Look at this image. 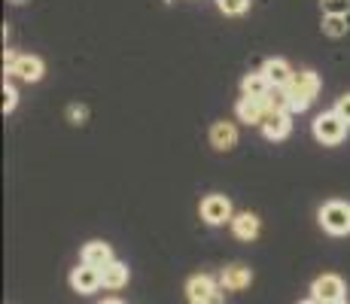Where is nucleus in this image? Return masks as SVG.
Instances as JSON below:
<instances>
[{
	"instance_id": "obj_26",
	"label": "nucleus",
	"mask_w": 350,
	"mask_h": 304,
	"mask_svg": "<svg viewBox=\"0 0 350 304\" xmlns=\"http://www.w3.org/2000/svg\"><path fill=\"white\" fill-rule=\"evenodd\" d=\"M10 3H12V6H25V3H28V0H10Z\"/></svg>"
},
{
	"instance_id": "obj_25",
	"label": "nucleus",
	"mask_w": 350,
	"mask_h": 304,
	"mask_svg": "<svg viewBox=\"0 0 350 304\" xmlns=\"http://www.w3.org/2000/svg\"><path fill=\"white\" fill-rule=\"evenodd\" d=\"M100 304H122V301H119V299H104Z\"/></svg>"
},
{
	"instance_id": "obj_6",
	"label": "nucleus",
	"mask_w": 350,
	"mask_h": 304,
	"mask_svg": "<svg viewBox=\"0 0 350 304\" xmlns=\"http://www.w3.org/2000/svg\"><path fill=\"white\" fill-rule=\"evenodd\" d=\"M345 280L338 274H320L317 280L311 283V299H317L323 304H335V301H345Z\"/></svg>"
},
{
	"instance_id": "obj_18",
	"label": "nucleus",
	"mask_w": 350,
	"mask_h": 304,
	"mask_svg": "<svg viewBox=\"0 0 350 304\" xmlns=\"http://www.w3.org/2000/svg\"><path fill=\"white\" fill-rule=\"evenodd\" d=\"M262 104H265L268 113H286L289 110V94H286V89H280V85H271V89L265 92V98H262Z\"/></svg>"
},
{
	"instance_id": "obj_22",
	"label": "nucleus",
	"mask_w": 350,
	"mask_h": 304,
	"mask_svg": "<svg viewBox=\"0 0 350 304\" xmlns=\"http://www.w3.org/2000/svg\"><path fill=\"white\" fill-rule=\"evenodd\" d=\"M85 119H89V107L85 104H70L67 107V122H70V125H85Z\"/></svg>"
},
{
	"instance_id": "obj_20",
	"label": "nucleus",
	"mask_w": 350,
	"mask_h": 304,
	"mask_svg": "<svg viewBox=\"0 0 350 304\" xmlns=\"http://www.w3.org/2000/svg\"><path fill=\"white\" fill-rule=\"evenodd\" d=\"M217 6L226 16H244L250 10V0H217Z\"/></svg>"
},
{
	"instance_id": "obj_24",
	"label": "nucleus",
	"mask_w": 350,
	"mask_h": 304,
	"mask_svg": "<svg viewBox=\"0 0 350 304\" xmlns=\"http://www.w3.org/2000/svg\"><path fill=\"white\" fill-rule=\"evenodd\" d=\"M332 110L338 113V116H341V119H345L347 125H350V94H341V98L335 100V107H332Z\"/></svg>"
},
{
	"instance_id": "obj_8",
	"label": "nucleus",
	"mask_w": 350,
	"mask_h": 304,
	"mask_svg": "<svg viewBox=\"0 0 350 304\" xmlns=\"http://www.w3.org/2000/svg\"><path fill=\"white\" fill-rule=\"evenodd\" d=\"M6 73H10V77H16V79H22V83H40V79H43V73H46V64L37 55H18Z\"/></svg>"
},
{
	"instance_id": "obj_16",
	"label": "nucleus",
	"mask_w": 350,
	"mask_h": 304,
	"mask_svg": "<svg viewBox=\"0 0 350 304\" xmlns=\"http://www.w3.org/2000/svg\"><path fill=\"white\" fill-rule=\"evenodd\" d=\"M100 277H104V289H113V292H116V289L128 286V265H125V262L113 259L110 265L100 271Z\"/></svg>"
},
{
	"instance_id": "obj_11",
	"label": "nucleus",
	"mask_w": 350,
	"mask_h": 304,
	"mask_svg": "<svg viewBox=\"0 0 350 304\" xmlns=\"http://www.w3.org/2000/svg\"><path fill=\"white\" fill-rule=\"evenodd\" d=\"M228 225H232V234H234V238H238V240H247V243L256 240V238H259V232H262L259 216L250 213V210H247V213H234V219L228 222Z\"/></svg>"
},
{
	"instance_id": "obj_9",
	"label": "nucleus",
	"mask_w": 350,
	"mask_h": 304,
	"mask_svg": "<svg viewBox=\"0 0 350 304\" xmlns=\"http://www.w3.org/2000/svg\"><path fill=\"white\" fill-rule=\"evenodd\" d=\"M250 283H253V271L247 265H241V262L226 265L223 274H219V286H223L226 292H241V289H247Z\"/></svg>"
},
{
	"instance_id": "obj_14",
	"label": "nucleus",
	"mask_w": 350,
	"mask_h": 304,
	"mask_svg": "<svg viewBox=\"0 0 350 304\" xmlns=\"http://www.w3.org/2000/svg\"><path fill=\"white\" fill-rule=\"evenodd\" d=\"M83 262H85V265H95V268L104 271V268L113 262V247H110V243H104V240H89L83 247Z\"/></svg>"
},
{
	"instance_id": "obj_28",
	"label": "nucleus",
	"mask_w": 350,
	"mask_h": 304,
	"mask_svg": "<svg viewBox=\"0 0 350 304\" xmlns=\"http://www.w3.org/2000/svg\"><path fill=\"white\" fill-rule=\"evenodd\" d=\"M335 304H347V301H335Z\"/></svg>"
},
{
	"instance_id": "obj_17",
	"label": "nucleus",
	"mask_w": 350,
	"mask_h": 304,
	"mask_svg": "<svg viewBox=\"0 0 350 304\" xmlns=\"http://www.w3.org/2000/svg\"><path fill=\"white\" fill-rule=\"evenodd\" d=\"M271 89V83H268L265 73H247L244 79H241V94L244 98H265V92Z\"/></svg>"
},
{
	"instance_id": "obj_23",
	"label": "nucleus",
	"mask_w": 350,
	"mask_h": 304,
	"mask_svg": "<svg viewBox=\"0 0 350 304\" xmlns=\"http://www.w3.org/2000/svg\"><path fill=\"white\" fill-rule=\"evenodd\" d=\"M18 104V92L12 83H3V113H12Z\"/></svg>"
},
{
	"instance_id": "obj_21",
	"label": "nucleus",
	"mask_w": 350,
	"mask_h": 304,
	"mask_svg": "<svg viewBox=\"0 0 350 304\" xmlns=\"http://www.w3.org/2000/svg\"><path fill=\"white\" fill-rule=\"evenodd\" d=\"M323 16H347L350 12V0H320Z\"/></svg>"
},
{
	"instance_id": "obj_12",
	"label": "nucleus",
	"mask_w": 350,
	"mask_h": 304,
	"mask_svg": "<svg viewBox=\"0 0 350 304\" xmlns=\"http://www.w3.org/2000/svg\"><path fill=\"white\" fill-rule=\"evenodd\" d=\"M211 146L219 152H228L238 146V128H234V122H213L211 125Z\"/></svg>"
},
{
	"instance_id": "obj_27",
	"label": "nucleus",
	"mask_w": 350,
	"mask_h": 304,
	"mask_svg": "<svg viewBox=\"0 0 350 304\" xmlns=\"http://www.w3.org/2000/svg\"><path fill=\"white\" fill-rule=\"evenodd\" d=\"M299 304H323V301H317V299H308V301H299Z\"/></svg>"
},
{
	"instance_id": "obj_13",
	"label": "nucleus",
	"mask_w": 350,
	"mask_h": 304,
	"mask_svg": "<svg viewBox=\"0 0 350 304\" xmlns=\"http://www.w3.org/2000/svg\"><path fill=\"white\" fill-rule=\"evenodd\" d=\"M262 134L268 140H286L289 131H293V119H289V110L286 113H268L265 122H262Z\"/></svg>"
},
{
	"instance_id": "obj_4",
	"label": "nucleus",
	"mask_w": 350,
	"mask_h": 304,
	"mask_svg": "<svg viewBox=\"0 0 350 304\" xmlns=\"http://www.w3.org/2000/svg\"><path fill=\"white\" fill-rule=\"evenodd\" d=\"M223 292L226 289L207 274H195L186 280V299H189V304H223Z\"/></svg>"
},
{
	"instance_id": "obj_7",
	"label": "nucleus",
	"mask_w": 350,
	"mask_h": 304,
	"mask_svg": "<svg viewBox=\"0 0 350 304\" xmlns=\"http://www.w3.org/2000/svg\"><path fill=\"white\" fill-rule=\"evenodd\" d=\"M70 286H73V292H79V295H92V292H98L100 286H104V277H100V268L95 265H77L70 271Z\"/></svg>"
},
{
	"instance_id": "obj_2",
	"label": "nucleus",
	"mask_w": 350,
	"mask_h": 304,
	"mask_svg": "<svg viewBox=\"0 0 350 304\" xmlns=\"http://www.w3.org/2000/svg\"><path fill=\"white\" fill-rule=\"evenodd\" d=\"M347 128H350V125L338 116V113L329 110V113H320V116L314 119L311 131H314V137H317L323 146H338L341 140L347 137Z\"/></svg>"
},
{
	"instance_id": "obj_1",
	"label": "nucleus",
	"mask_w": 350,
	"mask_h": 304,
	"mask_svg": "<svg viewBox=\"0 0 350 304\" xmlns=\"http://www.w3.org/2000/svg\"><path fill=\"white\" fill-rule=\"evenodd\" d=\"M286 94H289V113L308 110L320 94V77L314 70H295L286 85Z\"/></svg>"
},
{
	"instance_id": "obj_19",
	"label": "nucleus",
	"mask_w": 350,
	"mask_h": 304,
	"mask_svg": "<svg viewBox=\"0 0 350 304\" xmlns=\"http://www.w3.org/2000/svg\"><path fill=\"white\" fill-rule=\"evenodd\" d=\"M350 31V25H347V16H323V33L326 37H345V33Z\"/></svg>"
},
{
	"instance_id": "obj_5",
	"label": "nucleus",
	"mask_w": 350,
	"mask_h": 304,
	"mask_svg": "<svg viewBox=\"0 0 350 304\" xmlns=\"http://www.w3.org/2000/svg\"><path fill=\"white\" fill-rule=\"evenodd\" d=\"M198 213H201V219H204L207 225H226V222H232V219H234L232 201H228L226 195H217V192L207 195V198L201 201Z\"/></svg>"
},
{
	"instance_id": "obj_15",
	"label": "nucleus",
	"mask_w": 350,
	"mask_h": 304,
	"mask_svg": "<svg viewBox=\"0 0 350 304\" xmlns=\"http://www.w3.org/2000/svg\"><path fill=\"white\" fill-rule=\"evenodd\" d=\"M262 73L268 77V83L271 85H280V89H286L289 85V79H293V67L286 64L284 58H271V61H265V67H262Z\"/></svg>"
},
{
	"instance_id": "obj_10",
	"label": "nucleus",
	"mask_w": 350,
	"mask_h": 304,
	"mask_svg": "<svg viewBox=\"0 0 350 304\" xmlns=\"http://www.w3.org/2000/svg\"><path fill=\"white\" fill-rule=\"evenodd\" d=\"M234 116H238V122H244V125H262L268 110L262 104V98H244L241 94V100L234 104Z\"/></svg>"
},
{
	"instance_id": "obj_3",
	"label": "nucleus",
	"mask_w": 350,
	"mask_h": 304,
	"mask_svg": "<svg viewBox=\"0 0 350 304\" xmlns=\"http://www.w3.org/2000/svg\"><path fill=\"white\" fill-rule=\"evenodd\" d=\"M320 225L323 232L335 234V238H345L350 234V204L347 201H326L320 207Z\"/></svg>"
}]
</instances>
